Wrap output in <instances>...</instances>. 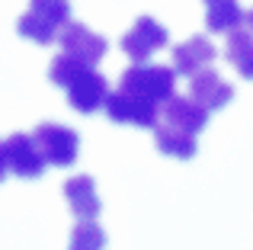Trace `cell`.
<instances>
[{"instance_id": "cell-15", "label": "cell", "mask_w": 253, "mask_h": 250, "mask_svg": "<svg viewBox=\"0 0 253 250\" xmlns=\"http://www.w3.org/2000/svg\"><path fill=\"white\" fill-rule=\"evenodd\" d=\"M244 23V10L237 6V0H228V3H211L209 13H205V26L209 32H224L228 36L231 29Z\"/></svg>"}, {"instance_id": "cell-13", "label": "cell", "mask_w": 253, "mask_h": 250, "mask_svg": "<svg viewBox=\"0 0 253 250\" xmlns=\"http://www.w3.org/2000/svg\"><path fill=\"white\" fill-rule=\"evenodd\" d=\"M154 144H157V151H164L167 157H176V161H192L196 151H199L192 131H183V128H176V125L161 122V119L154 125Z\"/></svg>"}, {"instance_id": "cell-16", "label": "cell", "mask_w": 253, "mask_h": 250, "mask_svg": "<svg viewBox=\"0 0 253 250\" xmlns=\"http://www.w3.org/2000/svg\"><path fill=\"white\" fill-rule=\"evenodd\" d=\"M68 250H106V231L96 225V218H81L71 231Z\"/></svg>"}, {"instance_id": "cell-6", "label": "cell", "mask_w": 253, "mask_h": 250, "mask_svg": "<svg viewBox=\"0 0 253 250\" xmlns=\"http://www.w3.org/2000/svg\"><path fill=\"white\" fill-rule=\"evenodd\" d=\"M58 42H61V51L81 58L84 64H90V68H96V64L106 58V51H109V42H106L99 32H93L90 26H84V23H74V19H68V23L61 26Z\"/></svg>"}, {"instance_id": "cell-1", "label": "cell", "mask_w": 253, "mask_h": 250, "mask_svg": "<svg viewBox=\"0 0 253 250\" xmlns=\"http://www.w3.org/2000/svg\"><path fill=\"white\" fill-rule=\"evenodd\" d=\"M68 19H71L68 0H29V13L19 16L16 32L36 45H51Z\"/></svg>"}, {"instance_id": "cell-7", "label": "cell", "mask_w": 253, "mask_h": 250, "mask_svg": "<svg viewBox=\"0 0 253 250\" xmlns=\"http://www.w3.org/2000/svg\"><path fill=\"white\" fill-rule=\"evenodd\" d=\"M167 42H170V32L164 29V26L157 23L154 16H141V19H138V23L122 36V51H125V55H128L135 64H141V61H148L154 51H161Z\"/></svg>"}, {"instance_id": "cell-5", "label": "cell", "mask_w": 253, "mask_h": 250, "mask_svg": "<svg viewBox=\"0 0 253 250\" xmlns=\"http://www.w3.org/2000/svg\"><path fill=\"white\" fill-rule=\"evenodd\" d=\"M3 157H6V170L16 173L19 180H39L45 173V157L39 151L36 138L26 135V131H13L3 141Z\"/></svg>"}, {"instance_id": "cell-11", "label": "cell", "mask_w": 253, "mask_h": 250, "mask_svg": "<svg viewBox=\"0 0 253 250\" xmlns=\"http://www.w3.org/2000/svg\"><path fill=\"white\" fill-rule=\"evenodd\" d=\"M215 58H218V51H215V45H211L209 39L205 36H192V39H186V42H179L176 48H173V71L192 77L196 71L211 68Z\"/></svg>"}, {"instance_id": "cell-2", "label": "cell", "mask_w": 253, "mask_h": 250, "mask_svg": "<svg viewBox=\"0 0 253 250\" xmlns=\"http://www.w3.org/2000/svg\"><path fill=\"white\" fill-rule=\"evenodd\" d=\"M119 87L128 90V93L141 96V100H151L161 106L167 96L176 93V71L167 68V64H131L128 71H122L119 77Z\"/></svg>"}, {"instance_id": "cell-9", "label": "cell", "mask_w": 253, "mask_h": 250, "mask_svg": "<svg viewBox=\"0 0 253 250\" xmlns=\"http://www.w3.org/2000/svg\"><path fill=\"white\" fill-rule=\"evenodd\" d=\"M189 96L199 103V106H205L211 113V109H224L231 100H234V87H231L218 71L202 68V71H196V74L189 77Z\"/></svg>"}, {"instance_id": "cell-4", "label": "cell", "mask_w": 253, "mask_h": 250, "mask_svg": "<svg viewBox=\"0 0 253 250\" xmlns=\"http://www.w3.org/2000/svg\"><path fill=\"white\" fill-rule=\"evenodd\" d=\"M103 109H106V116H109L112 122L138 125V128H154L157 119H161V106H157V103L141 100V96L128 93V90H122V87H119L116 93L106 96Z\"/></svg>"}, {"instance_id": "cell-18", "label": "cell", "mask_w": 253, "mask_h": 250, "mask_svg": "<svg viewBox=\"0 0 253 250\" xmlns=\"http://www.w3.org/2000/svg\"><path fill=\"white\" fill-rule=\"evenodd\" d=\"M6 176V157H3V141H0V183H3Z\"/></svg>"}, {"instance_id": "cell-20", "label": "cell", "mask_w": 253, "mask_h": 250, "mask_svg": "<svg viewBox=\"0 0 253 250\" xmlns=\"http://www.w3.org/2000/svg\"><path fill=\"white\" fill-rule=\"evenodd\" d=\"M211 3H228V0H205V6H211Z\"/></svg>"}, {"instance_id": "cell-8", "label": "cell", "mask_w": 253, "mask_h": 250, "mask_svg": "<svg viewBox=\"0 0 253 250\" xmlns=\"http://www.w3.org/2000/svg\"><path fill=\"white\" fill-rule=\"evenodd\" d=\"M64 90H68L71 109L90 116V113H96V109H103L106 96H109V81H106L96 68H86L84 74H77Z\"/></svg>"}, {"instance_id": "cell-17", "label": "cell", "mask_w": 253, "mask_h": 250, "mask_svg": "<svg viewBox=\"0 0 253 250\" xmlns=\"http://www.w3.org/2000/svg\"><path fill=\"white\" fill-rule=\"evenodd\" d=\"M86 68H90V64H84L81 58H74V55H68V51H61V55L51 61L48 77H51V83H58V87H68V83L74 81L77 74H84Z\"/></svg>"}, {"instance_id": "cell-3", "label": "cell", "mask_w": 253, "mask_h": 250, "mask_svg": "<svg viewBox=\"0 0 253 250\" xmlns=\"http://www.w3.org/2000/svg\"><path fill=\"white\" fill-rule=\"evenodd\" d=\"M39 151H42L45 164H55V167H71L81 154V135L68 125H58V122H42L36 125L32 131Z\"/></svg>"}, {"instance_id": "cell-12", "label": "cell", "mask_w": 253, "mask_h": 250, "mask_svg": "<svg viewBox=\"0 0 253 250\" xmlns=\"http://www.w3.org/2000/svg\"><path fill=\"white\" fill-rule=\"evenodd\" d=\"M64 199H68L71 212L77 215V218H96L99 208H103V202H99L96 196V183H93V176H71L68 183H64Z\"/></svg>"}, {"instance_id": "cell-19", "label": "cell", "mask_w": 253, "mask_h": 250, "mask_svg": "<svg viewBox=\"0 0 253 250\" xmlns=\"http://www.w3.org/2000/svg\"><path fill=\"white\" fill-rule=\"evenodd\" d=\"M244 26H247V29L253 32V10H247V13H244Z\"/></svg>"}, {"instance_id": "cell-10", "label": "cell", "mask_w": 253, "mask_h": 250, "mask_svg": "<svg viewBox=\"0 0 253 250\" xmlns=\"http://www.w3.org/2000/svg\"><path fill=\"white\" fill-rule=\"evenodd\" d=\"M161 122L167 125H176V128L183 131H192V135H199V131L209 125V109L199 106L192 96H167V100L161 103Z\"/></svg>"}, {"instance_id": "cell-14", "label": "cell", "mask_w": 253, "mask_h": 250, "mask_svg": "<svg viewBox=\"0 0 253 250\" xmlns=\"http://www.w3.org/2000/svg\"><path fill=\"white\" fill-rule=\"evenodd\" d=\"M224 58H228V64L244 77V81H253V32L244 23L228 32Z\"/></svg>"}]
</instances>
